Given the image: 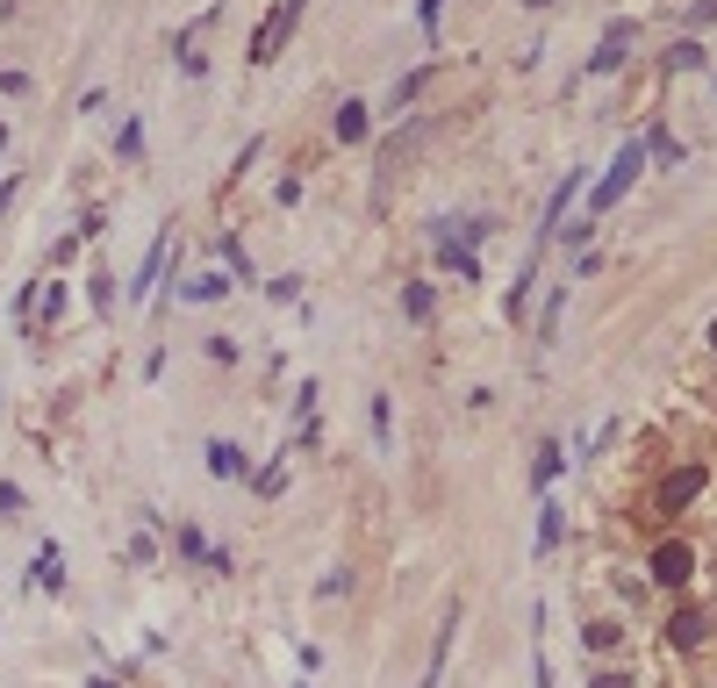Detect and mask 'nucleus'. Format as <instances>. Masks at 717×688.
Returning <instances> with one entry per match:
<instances>
[{"label": "nucleus", "instance_id": "obj_1", "mask_svg": "<svg viewBox=\"0 0 717 688\" xmlns=\"http://www.w3.org/2000/svg\"><path fill=\"white\" fill-rule=\"evenodd\" d=\"M704 487H710V459H675V466L660 473V487H653V516H660V524H675L682 510H696V502H704Z\"/></svg>", "mask_w": 717, "mask_h": 688}, {"label": "nucleus", "instance_id": "obj_2", "mask_svg": "<svg viewBox=\"0 0 717 688\" xmlns=\"http://www.w3.org/2000/svg\"><path fill=\"white\" fill-rule=\"evenodd\" d=\"M646 581H653V588H667V595H689V581H696V545L682 538V531H660V538L646 545Z\"/></svg>", "mask_w": 717, "mask_h": 688}, {"label": "nucleus", "instance_id": "obj_3", "mask_svg": "<svg viewBox=\"0 0 717 688\" xmlns=\"http://www.w3.org/2000/svg\"><path fill=\"white\" fill-rule=\"evenodd\" d=\"M646 173V144H638V136H624L617 144V158H610V173L596 179V187H588V223H603L610 208L624 202V194H632V179Z\"/></svg>", "mask_w": 717, "mask_h": 688}, {"label": "nucleus", "instance_id": "obj_4", "mask_svg": "<svg viewBox=\"0 0 717 688\" xmlns=\"http://www.w3.org/2000/svg\"><path fill=\"white\" fill-rule=\"evenodd\" d=\"M301 14H309V0H273L266 22L252 29V51H244V65H273V58H280V43L301 29Z\"/></svg>", "mask_w": 717, "mask_h": 688}, {"label": "nucleus", "instance_id": "obj_5", "mask_svg": "<svg viewBox=\"0 0 717 688\" xmlns=\"http://www.w3.org/2000/svg\"><path fill=\"white\" fill-rule=\"evenodd\" d=\"M660 638H667V653H710V638H717V617H710L704 603H689V595H682V603L667 609Z\"/></svg>", "mask_w": 717, "mask_h": 688}, {"label": "nucleus", "instance_id": "obj_6", "mask_svg": "<svg viewBox=\"0 0 717 688\" xmlns=\"http://www.w3.org/2000/svg\"><path fill=\"white\" fill-rule=\"evenodd\" d=\"M632 37H638V29H632V22H624V14H617V22L603 29L596 58H588V65H582V80H610V72H624V51H632Z\"/></svg>", "mask_w": 717, "mask_h": 688}, {"label": "nucleus", "instance_id": "obj_7", "mask_svg": "<svg viewBox=\"0 0 717 688\" xmlns=\"http://www.w3.org/2000/svg\"><path fill=\"white\" fill-rule=\"evenodd\" d=\"M165 237H173V223H165L158 237H151V251L136 258V280H130V295H122V301H130V309H144V301L158 295V280H165Z\"/></svg>", "mask_w": 717, "mask_h": 688}, {"label": "nucleus", "instance_id": "obj_8", "mask_svg": "<svg viewBox=\"0 0 717 688\" xmlns=\"http://www.w3.org/2000/svg\"><path fill=\"white\" fill-rule=\"evenodd\" d=\"M202 459H208V481H252V452L237 438H208Z\"/></svg>", "mask_w": 717, "mask_h": 688}, {"label": "nucleus", "instance_id": "obj_9", "mask_svg": "<svg viewBox=\"0 0 717 688\" xmlns=\"http://www.w3.org/2000/svg\"><path fill=\"white\" fill-rule=\"evenodd\" d=\"M452 638H460V609H445V624L431 631V660H423V675H417V688H438L445 681V660H452Z\"/></svg>", "mask_w": 717, "mask_h": 688}, {"label": "nucleus", "instance_id": "obj_10", "mask_svg": "<svg viewBox=\"0 0 717 688\" xmlns=\"http://www.w3.org/2000/svg\"><path fill=\"white\" fill-rule=\"evenodd\" d=\"M65 309H72V287H65V280H43V295H37V324H29V338H51V330L65 324Z\"/></svg>", "mask_w": 717, "mask_h": 688}, {"label": "nucleus", "instance_id": "obj_11", "mask_svg": "<svg viewBox=\"0 0 717 688\" xmlns=\"http://www.w3.org/2000/svg\"><path fill=\"white\" fill-rule=\"evenodd\" d=\"M431 80H438V58H423L417 72H402V80L388 86V101H380V115H402V109H409V101H417V94H423V86H431Z\"/></svg>", "mask_w": 717, "mask_h": 688}, {"label": "nucleus", "instance_id": "obj_12", "mask_svg": "<svg viewBox=\"0 0 717 688\" xmlns=\"http://www.w3.org/2000/svg\"><path fill=\"white\" fill-rule=\"evenodd\" d=\"M560 545H567V510H560L553 495H539V545H531V553H539V559H553Z\"/></svg>", "mask_w": 717, "mask_h": 688}, {"label": "nucleus", "instance_id": "obj_13", "mask_svg": "<svg viewBox=\"0 0 717 688\" xmlns=\"http://www.w3.org/2000/svg\"><path fill=\"white\" fill-rule=\"evenodd\" d=\"M431 251H438L445 273H460V287H481V251H467V244H452V237H431Z\"/></svg>", "mask_w": 717, "mask_h": 688}, {"label": "nucleus", "instance_id": "obj_14", "mask_svg": "<svg viewBox=\"0 0 717 688\" xmlns=\"http://www.w3.org/2000/svg\"><path fill=\"white\" fill-rule=\"evenodd\" d=\"M287 459H295V452L280 445V452L266 459V466H252V481H244V487H252L258 502H280V495H287Z\"/></svg>", "mask_w": 717, "mask_h": 688}, {"label": "nucleus", "instance_id": "obj_15", "mask_svg": "<svg viewBox=\"0 0 717 688\" xmlns=\"http://www.w3.org/2000/svg\"><path fill=\"white\" fill-rule=\"evenodd\" d=\"M231 287H237V280H231V273L216 266V273H194V280H180V301H194V309H208V301H231Z\"/></svg>", "mask_w": 717, "mask_h": 688}, {"label": "nucleus", "instance_id": "obj_16", "mask_svg": "<svg viewBox=\"0 0 717 688\" xmlns=\"http://www.w3.org/2000/svg\"><path fill=\"white\" fill-rule=\"evenodd\" d=\"M330 136H338V144H366V136H373V109H366V101H345V109L330 115Z\"/></svg>", "mask_w": 717, "mask_h": 688}, {"label": "nucleus", "instance_id": "obj_17", "mask_svg": "<svg viewBox=\"0 0 717 688\" xmlns=\"http://www.w3.org/2000/svg\"><path fill=\"white\" fill-rule=\"evenodd\" d=\"M560 473H567V445H560V438H545L539 459H531V487H539V495H553Z\"/></svg>", "mask_w": 717, "mask_h": 688}, {"label": "nucleus", "instance_id": "obj_18", "mask_svg": "<svg viewBox=\"0 0 717 688\" xmlns=\"http://www.w3.org/2000/svg\"><path fill=\"white\" fill-rule=\"evenodd\" d=\"M29 588L65 595V553H58V545H37V559H29Z\"/></svg>", "mask_w": 717, "mask_h": 688}, {"label": "nucleus", "instance_id": "obj_19", "mask_svg": "<svg viewBox=\"0 0 717 688\" xmlns=\"http://www.w3.org/2000/svg\"><path fill=\"white\" fill-rule=\"evenodd\" d=\"M431 316H438V287H431V280H409V287H402V324L431 330Z\"/></svg>", "mask_w": 717, "mask_h": 688}, {"label": "nucleus", "instance_id": "obj_20", "mask_svg": "<svg viewBox=\"0 0 717 688\" xmlns=\"http://www.w3.org/2000/svg\"><path fill=\"white\" fill-rule=\"evenodd\" d=\"M638 144H646V165H682V158H689V151H682V136L667 130V122H653Z\"/></svg>", "mask_w": 717, "mask_h": 688}, {"label": "nucleus", "instance_id": "obj_21", "mask_svg": "<svg viewBox=\"0 0 717 688\" xmlns=\"http://www.w3.org/2000/svg\"><path fill=\"white\" fill-rule=\"evenodd\" d=\"M366 423H373V452L388 459L395 452V394H373V402H366Z\"/></svg>", "mask_w": 717, "mask_h": 688}, {"label": "nucleus", "instance_id": "obj_22", "mask_svg": "<svg viewBox=\"0 0 717 688\" xmlns=\"http://www.w3.org/2000/svg\"><path fill=\"white\" fill-rule=\"evenodd\" d=\"M173 553L187 559V567H208V553H216V545H208L202 524H173Z\"/></svg>", "mask_w": 717, "mask_h": 688}, {"label": "nucleus", "instance_id": "obj_23", "mask_svg": "<svg viewBox=\"0 0 717 688\" xmlns=\"http://www.w3.org/2000/svg\"><path fill=\"white\" fill-rule=\"evenodd\" d=\"M624 638H632V631H624V624H617V617H596V624H588V631H582V646H588V653H596V660H610V653H617V646H624Z\"/></svg>", "mask_w": 717, "mask_h": 688}, {"label": "nucleus", "instance_id": "obj_24", "mask_svg": "<svg viewBox=\"0 0 717 688\" xmlns=\"http://www.w3.org/2000/svg\"><path fill=\"white\" fill-rule=\"evenodd\" d=\"M115 158L122 165H144V115H122L115 122Z\"/></svg>", "mask_w": 717, "mask_h": 688}, {"label": "nucleus", "instance_id": "obj_25", "mask_svg": "<svg viewBox=\"0 0 717 688\" xmlns=\"http://www.w3.org/2000/svg\"><path fill=\"white\" fill-rule=\"evenodd\" d=\"M216 251H223V273H231L237 287H252V280H258V273H252V251H244V237H223Z\"/></svg>", "mask_w": 717, "mask_h": 688}, {"label": "nucleus", "instance_id": "obj_26", "mask_svg": "<svg viewBox=\"0 0 717 688\" xmlns=\"http://www.w3.org/2000/svg\"><path fill=\"white\" fill-rule=\"evenodd\" d=\"M202 359H208V366H237L244 345L231 338V330H208V338H202Z\"/></svg>", "mask_w": 717, "mask_h": 688}, {"label": "nucleus", "instance_id": "obj_27", "mask_svg": "<svg viewBox=\"0 0 717 688\" xmlns=\"http://www.w3.org/2000/svg\"><path fill=\"white\" fill-rule=\"evenodd\" d=\"M574 287V280H567ZM567 287H553V295H545V309H539V345H553L560 338V309H567Z\"/></svg>", "mask_w": 717, "mask_h": 688}, {"label": "nucleus", "instance_id": "obj_28", "mask_svg": "<svg viewBox=\"0 0 717 688\" xmlns=\"http://www.w3.org/2000/svg\"><path fill=\"white\" fill-rule=\"evenodd\" d=\"M122 559H130V567H158V559H165L158 553V531H136V538L122 545Z\"/></svg>", "mask_w": 717, "mask_h": 688}, {"label": "nucleus", "instance_id": "obj_29", "mask_svg": "<svg viewBox=\"0 0 717 688\" xmlns=\"http://www.w3.org/2000/svg\"><path fill=\"white\" fill-rule=\"evenodd\" d=\"M696 65H704V43H696V37H682L675 51H667V72H696Z\"/></svg>", "mask_w": 717, "mask_h": 688}, {"label": "nucleus", "instance_id": "obj_30", "mask_svg": "<svg viewBox=\"0 0 717 688\" xmlns=\"http://www.w3.org/2000/svg\"><path fill=\"white\" fill-rule=\"evenodd\" d=\"M417 29H423V43H438V29H445V0H417Z\"/></svg>", "mask_w": 717, "mask_h": 688}, {"label": "nucleus", "instance_id": "obj_31", "mask_svg": "<svg viewBox=\"0 0 717 688\" xmlns=\"http://www.w3.org/2000/svg\"><path fill=\"white\" fill-rule=\"evenodd\" d=\"M258 158H266V136H244V151H237V165H231V187H237V179H244V173H252V165H258Z\"/></svg>", "mask_w": 717, "mask_h": 688}, {"label": "nucleus", "instance_id": "obj_32", "mask_svg": "<svg viewBox=\"0 0 717 688\" xmlns=\"http://www.w3.org/2000/svg\"><path fill=\"white\" fill-rule=\"evenodd\" d=\"M316 402H324V388L301 380V388H295V423H316Z\"/></svg>", "mask_w": 717, "mask_h": 688}, {"label": "nucleus", "instance_id": "obj_33", "mask_svg": "<svg viewBox=\"0 0 717 688\" xmlns=\"http://www.w3.org/2000/svg\"><path fill=\"white\" fill-rule=\"evenodd\" d=\"M29 510V495H22V487H14V481H0V524H14V516H22Z\"/></svg>", "mask_w": 717, "mask_h": 688}, {"label": "nucleus", "instance_id": "obj_34", "mask_svg": "<svg viewBox=\"0 0 717 688\" xmlns=\"http://www.w3.org/2000/svg\"><path fill=\"white\" fill-rule=\"evenodd\" d=\"M588 688H638V675H632V667H596Z\"/></svg>", "mask_w": 717, "mask_h": 688}, {"label": "nucleus", "instance_id": "obj_35", "mask_svg": "<svg viewBox=\"0 0 717 688\" xmlns=\"http://www.w3.org/2000/svg\"><path fill=\"white\" fill-rule=\"evenodd\" d=\"M86 287H94V309H101V316H115V273H94Z\"/></svg>", "mask_w": 717, "mask_h": 688}, {"label": "nucleus", "instance_id": "obj_36", "mask_svg": "<svg viewBox=\"0 0 717 688\" xmlns=\"http://www.w3.org/2000/svg\"><path fill=\"white\" fill-rule=\"evenodd\" d=\"M266 301H301V280H295V273H280V280H266Z\"/></svg>", "mask_w": 717, "mask_h": 688}, {"label": "nucleus", "instance_id": "obj_37", "mask_svg": "<svg viewBox=\"0 0 717 688\" xmlns=\"http://www.w3.org/2000/svg\"><path fill=\"white\" fill-rule=\"evenodd\" d=\"M180 80H208V51H180Z\"/></svg>", "mask_w": 717, "mask_h": 688}, {"label": "nucleus", "instance_id": "obj_38", "mask_svg": "<svg viewBox=\"0 0 717 688\" xmlns=\"http://www.w3.org/2000/svg\"><path fill=\"white\" fill-rule=\"evenodd\" d=\"M0 94L22 101V94H29V72H22V65H8V72H0Z\"/></svg>", "mask_w": 717, "mask_h": 688}, {"label": "nucleus", "instance_id": "obj_39", "mask_svg": "<svg viewBox=\"0 0 717 688\" xmlns=\"http://www.w3.org/2000/svg\"><path fill=\"white\" fill-rule=\"evenodd\" d=\"M273 202L295 208V202H301V179H295V173H280V179H273Z\"/></svg>", "mask_w": 717, "mask_h": 688}, {"label": "nucleus", "instance_id": "obj_40", "mask_svg": "<svg viewBox=\"0 0 717 688\" xmlns=\"http://www.w3.org/2000/svg\"><path fill=\"white\" fill-rule=\"evenodd\" d=\"M588 237H596V223H588V216L574 223V229H560V244H567V251H588Z\"/></svg>", "mask_w": 717, "mask_h": 688}, {"label": "nucleus", "instance_id": "obj_41", "mask_svg": "<svg viewBox=\"0 0 717 688\" xmlns=\"http://www.w3.org/2000/svg\"><path fill=\"white\" fill-rule=\"evenodd\" d=\"M101 229H109V208H86V216H80V244H94Z\"/></svg>", "mask_w": 717, "mask_h": 688}, {"label": "nucleus", "instance_id": "obj_42", "mask_svg": "<svg viewBox=\"0 0 717 688\" xmlns=\"http://www.w3.org/2000/svg\"><path fill=\"white\" fill-rule=\"evenodd\" d=\"M704 22H717V0H696V14H689V29H704Z\"/></svg>", "mask_w": 717, "mask_h": 688}, {"label": "nucleus", "instance_id": "obj_43", "mask_svg": "<svg viewBox=\"0 0 717 688\" xmlns=\"http://www.w3.org/2000/svg\"><path fill=\"white\" fill-rule=\"evenodd\" d=\"M14 194H22V179H14V173H8V179H0V208H8V202H14Z\"/></svg>", "mask_w": 717, "mask_h": 688}, {"label": "nucleus", "instance_id": "obj_44", "mask_svg": "<svg viewBox=\"0 0 717 688\" xmlns=\"http://www.w3.org/2000/svg\"><path fill=\"white\" fill-rule=\"evenodd\" d=\"M516 8H531V14H545V8H560V0H516Z\"/></svg>", "mask_w": 717, "mask_h": 688}, {"label": "nucleus", "instance_id": "obj_45", "mask_svg": "<svg viewBox=\"0 0 717 688\" xmlns=\"http://www.w3.org/2000/svg\"><path fill=\"white\" fill-rule=\"evenodd\" d=\"M86 688H122V681H115V675H94V681H86Z\"/></svg>", "mask_w": 717, "mask_h": 688}, {"label": "nucleus", "instance_id": "obj_46", "mask_svg": "<svg viewBox=\"0 0 717 688\" xmlns=\"http://www.w3.org/2000/svg\"><path fill=\"white\" fill-rule=\"evenodd\" d=\"M710 351H717V324H710Z\"/></svg>", "mask_w": 717, "mask_h": 688}, {"label": "nucleus", "instance_id": "obj_47", "mask_svg": "<svg viewBox=\"0 0 717 688\" xmlns=\"http://www.w3.org/2000/svg\"><path fill=\"white\" fill-rule=\"evenodd\" d=\"M295 688H309V681H295Z\"/></svg>", "mask_w": 717, "mask_h": 688}]
</instances>
